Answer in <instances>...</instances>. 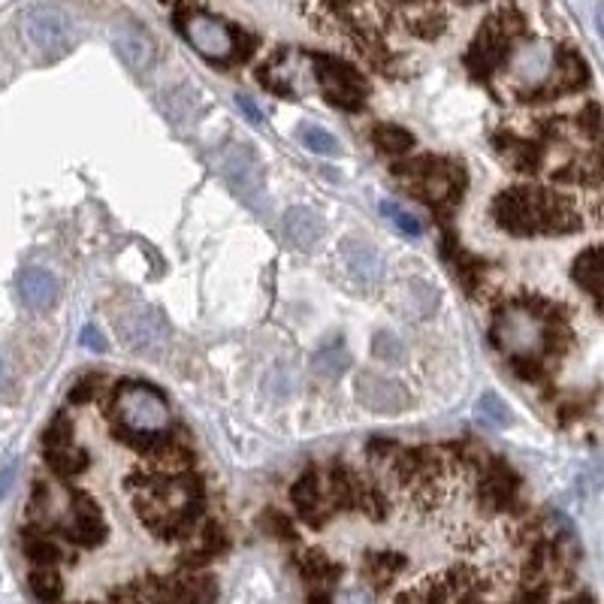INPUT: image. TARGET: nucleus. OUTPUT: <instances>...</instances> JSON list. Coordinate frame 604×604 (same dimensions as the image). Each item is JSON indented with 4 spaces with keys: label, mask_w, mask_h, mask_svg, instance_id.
<instances>
[{
    "label": "nucleus",
    "mask_w": 604,
    "mask_h": 604,
    "mask_svg": "<svg viewBox=\"0 0 604 604\" xmlns=\"http://www.w3.org/2000/svg\"><path fill=\"white\" fill-rule=\"evenodd\" d=\"M100 384H103L100 375H85L82 381H76V384L70 387V402H73V405H88L91 399H97Z\"/></svg>",
    "instance_id": "35"
},
{
    "label": "nucleus",
    "mask_w": 604,
    "mask_h": 604,
    "mask_svg": "<svg viewBox=\"0 0 604 604\" xmlns=\"http://www.w3.org/2000/svg\"><path fill=\"white\" fill-rule=\"evenodd\" d=\"M118 336H121V342L130 351L148 354V351H158V348L167 345L170 330H167L164 318L155 309L139 306V302H136V306H127L121 312V318H118Z\"/></svg>",
    "instance_id": "4"
},
{
    "label": "nucleus",
    "mask_w": 604,
    "mask_h": 604,
    "mask_svg": "<svg viewBox=\"0 0 604 604\" xmlns=\"http://www.w3.org/2000/svg\"><path fill=\"white\" fill-rule=\"evenodd\" d=\"M82 345L88 351H106V339H103V333L97 327H85L82 330Z\"/></svg>",
    "instance_id": "38"
},
{
    "label": "nucleus",
    "mask_w": 604,
    "mask_h": 604,
    "mask_svg": "<svg viewBox=\"0 0 604 604\" xmlns=\"http://www.w3.org/2000/svg\"><path fill=\"white\" fill-rule=\"evenodd\" d=\"M299 139H302V145H306L309 151H315V155H336V151H339V139H336L330 130L315 127V124L302 127V130H299Z\"/></svg>",
    "instance_id": "29"
},
{
    "label": "nucleus",
    "mask_w": 604,
    "mask_h": 604,
    "mask_svg": "<svg viewBox=\"0 0 604 604\" xmlns=\"http://www.w3.org/2000/svg\"><path fill=\"white\" fill-rule=\"evenodd\" d=\"M19 293L28 309L43 312L58 299V278L49 269H25L19 278Z\"/></svg>",
    "instance_id": "18"
},
{
    "label": "nucleus",
    "mask_w": 604,
    "mask_h": 604,
    "mask_svg": "<svg viewBox=\"0 0 604 604\" xmlns=\"http://www.w3.org/2000/svg\"><path fill=\"white\" fill-rule=\"evenodd\" d=\"M381 212L402 230V233H408V236H420V221L414 218V215H408L402 206H396V203H390V200H384L381 203Z\"/></svg>",
    "instance_id": "32"
},
{
    "label": "nucleus",
    "mask_w": 604,
    "mask_h": 604,
    "mask_svg": "<svg viewBox=\"0 0 604 604\" xmlns=\"http://www.w3.org/2000/svg\"><path fill=\"white\" fill-rule=\"evenodd\" d=\"M46 460H49V469H52L61 481H73V478H79L82 472H88V466H91L88 450L79 447V444L52 450V453H46Z\"/></svg>",
    "instance_id": "21"
},
{
    "label": "nucleus",
    "mask_w": 604,
    "mask_h": 604,
    "mask_svg": "<svg viewBox=\"0 0 604 604\" xmlns=\"http://www.w3.org/2000/svg\"><path fill=\"white\" fill-rule=\"evenodd\" d=\"M70 502H73V523L64 526V535L70 544L94 550L109 538V523L97 505L94 496H88L85 490H70Z\"/></svg>",
    "instance_id": "5"
},
{
    "label": "nucleus",
    "mask_w": 604,
    "mask_h": 604,
    "mask_svg": "<svg viewBox=\"0 0 604 604\" xmlns=\"http://www.w3.org/2000/svg\"><path fill=\"white\" fill-rule=\"evenodd\" d=\"M290 502L299 514V520L312 526V529H324L327 520H330V505L324 499V490H321V475L315 469H306L290 487Z\"/></svg>",
    "instance_id": "9"
},
{
    "label": "nucleus",
    "mask_w": 604,
    "mask_h": 604,
    "mask_svg": "<svg viewBox=\"0 0 604 604\" xmlns=\"http://www.w3.org/2000/svg\"><path fill=\"white\" fill-rule=\"evenodd\" d=\"M372 145L384 155H411L414 148V133H408L405 127L396 124H378L372 130Z\"/></svg>",
    "instance_id": "25"
},
{
    "label": "nucleus",
    "mask_w": 604,
    "mask_h": 604,
    "mask_svg": "<svg viewBox=\"0 0 604 604\" xmlns=\"http://www.w3.org/2000/svg\"><path fill=\"white\" fill-rule=\"evenodd\" d=\"M296 568H299L302 580L312 583V586H318V589L336 586V583L342 580V565H339L333 556H327L321 547L302 550V553L296 556Z\"/></svg>",
    "instance_id": "16"
},
{
    "label": "nucleus",
    "mask_w": 604,
    "mask_h": 604,
    "mask_svg": "<svg viewBox=\"0 0 604 604\" xmlns=\"http://www.w3.org/2000/svg\"><path fill=\"white\" fill-rule=\"evenodd\" d=\"M339 260L360 281H378L384 272V260H381L378 248L363 239H354V236L339 242Z\"/></svg>",
    "instance_id": "12"
},
{
    "label": "nucleus",
    "mask_w": 604,
    "mask_h": 604,
    "mask_svg": "<svg viewBox=\"0 0 604 604\" xmlns=\"http://www.w3.org/2000/svg\"><path fill=\"white\" fill-rule=\"evenodd\" d=\"M263 526H266V532H269V535H275L278 541H296V529H293L290 517H287V514H281V511H266Z\"/></svg>",
    "instance_id": "33"
},
{
    "label": "nucleus",
    "mask_w": 604,
    "mask_h": 604,
    "mask_svg": "<svg viewBox=\"0 0 604 604\" xmlns=\"http://www.w3.org/2000/svg\"><path fill=\"white\" fill-rule=\"evenodd\" d=\"M571 275H574L577 287L592 296V302H601V251H598V245H589L586 251L577 254Z\"/></svg>",
    "instance_id": "20"
},
{
    "label": "nucleus",
    "mask_w": 604,
    "mask_h": 604,
    "mask_svg": "<svg viewBox=\"0 0 604 604\" xmlns=\"http://www.w3.org/2000/svg\"><path fill=\"white\" fill-rule=\"evenodd\" d=\"M327 233V224L318 212L306 209V206H293L284 215V236L290 239L293 248L299 251H312L315 245H321Z\"/></svg>",
    "instance_id": "11"
},
{
    "label": "nucleus",
    "mask_w": 604,
    "mask_h": 604,
    "mask_svg": "<svg viewBox=\"0 0 604 604\" xmlns=\"http://www.w3.org/2000/svg\"><path fill=\"white\" fill-rule=\"evenodd\" d=\"M28 583H31V592L37 595V601H43V604H58L64 595V577L58 574V568H34Z\"/></svg>",
    "instance_id": "26"
},
{
    "label": "nucleus",
    "mask_w": 604,
    "mask_h": 604,
    "mask_svg": "<svg viewBox=\"0 0 604 604\" xmlns=\"http://www.w3.org/2000/svg\"><path fill=\"white\" fill-rule=\"evenodd\" d=\"M76 604H97V601H76Z\"/></svg>",
    "instance_id": "43"
},
{
    "label": "nucleus",
    "mask_w": 604,
    "mask_h": 604,
    "mask_svg": "<svg viewBox=\"0 0 604 604\" xmlns=\"http://www.w3.org/2000/svg\"><path fill=\"white\" fill-rule=\"evenodd\" d=\"M333 604H375V598H372L369 592H363V589H348V592H342L339 601H333Z\"/></svg>",
    "instance_id": "39"
},
{
    "label": "nucleus",
    "mask_w": 604,
    "mask_h": 604,
    "mask_svg": "<svg viewBox=\"0 0 604 604\" xmlns=\"http://www.w3.org/2000/svg\"><path fill=\"white\" fill-rule=\"evenodd\" d=\"M372 354H375L378 360H384V363H399L402 354H405V348H402V342H399L393 333L381 330V333H375V339H372Z\"/></svg>",
    "instance_id": "31"
},
{
    "label": "nucleus",
    "mask_w": 604,
    "mask_h": 604,
    "mask_svg": "<svg viewBox=\"0 0 604 604\" xmlns=\"http://www.w3.org/2000/svg\"><path fill=\"white\" fill-rule=\"evenodd\" d=\"M176 604H215L218 601V577L203 571H182L170 580Z\"/></svg>",
    "instance_id": "15"
},
{
    "label": "nucleus",
    "mask_w": 604,
    "mask_h": 604,
    "mask_svg": "<svg viewBox=\"0 0 604 604\" xmlns=\"http://www.w3.org/2000/svg\"><path fill=\"white\" fill-rule=\"evenodd\" d=\"M13 481H16V466L10 463L4 472H0V499H4L7 493H10V487H13Z\"/></svg>",
    "instance_id": "40"
},
{
    "label": "nucleus",
    "mask_w": 604,
    "mask_h": 604,
    "mask_svg": "<svg viewBox=\"0 0 604 604\" xmlns=\"http://www.w3.org/2000/svg\"><path fill=\"white\" fill-rule=\"evenodd\" d=\"M493 221L511 236H568L583 230L580 206L538 185H514L493 200Z\"/></svg>",
    "instance_id": "1"
},
{
    "label": "nucleus",
    "mask_w": 604,
    "mask_h": 604,
    "mask_svg": "<svg viewBox=\"0 0 604 604\" xmlns=\"http://www.w3.org/2000/svg\"><path fill=\"white\" fill-rule=\"evenodd\" d=\"M76 438V426H73V417L67 414H55L52 423L46 426L43 432V450L52 453V450H61V447H70Z\"/></svg>",
    "instance_id": "27"
},
{
    "label": "nucleus",
    "mask_w": 604,
    "mask_h": 604,
    "mask_svg": "<svg viewBox=\"0 0 604 604\" xmlns=\"http://www.w3.org/2000/svg\"><path fill=\"white\" fill-rule=\"evenodd\" d=\"M22 550L34 562V568H55L64 559V550L58 547V541L37 526L22 532Z\"/></svg>",
    "instance_id": "19"
},
{
    "label": "nucleus",
    "mask_w": 604,
    "mask_h": 604,
    "mask_svg": "<svg viewBox=\"0 0 604 604\" xmlns=\"http://www.w3.org/2000/svg\"><path fill=\"white\" fill-rule=\"evenodd\" d=\"M408 559L399 550H366L363 553V577L375 592H384L396 583V577L405 571Z\"/></svg>",
    "instance_id": "13"
},
{
    "label": "nucleus",
    "mask_w": 604,
    "mask_h": 604,
    "mask_svg": "<svg viewBox=\"0 0 604 604\" xmlns=\"http://www.w3.org/2000/svg\"><path fill=\"white\" fill-rule=\"evenodd\" d=\"M553 67H556V73H553V79H556V94H565V91H577L583 82H586V64H583V58H577V55H571V52H559L556 58H553Z\"/></svg>",
    "instance_id": "23"
},
{
    "label": "nucleus",
    "mask_w": 604,
    "mask_h": 604,
    "mask_svg": "<svg viewBox=\"0 0 604 604\" xmlns=\"http://www.w3.org/2000/svg\"><path fill=\"white\" fill-rule=\"evenodd\" d=\"M481 499L490 511H511L517 505V490H520V478L517 472L502 463V460H490L487 466H481Z\"/></svg>",
    "instance_id": "10"
},
{
    "label": "nucleus",
    "mask_w": 604,
    "mask_h": 604,
    "mask_svg": "<svg viewBox=\"0 0 604 604\" xmlns=\"http://www.w3.org/2000/svg\"><path fill=\"white\" fill-rule=\"evenodd\" d=\"M357 490H360V478L348 469V463H333L327 472V490H324L330 511H342V514L354 511Z\"/></svg>",
    "instance_id": "17"
},
{
    "label": "nucleus",
    "mask_w": 604,
    "mask_h": 604,
    "mask_svg": "<svg viewBox=\"0 0 604 604\" xmlns=\"http://www.w3.org/2000/svg\"><path fill=\"white\" fill-rule=\"evenodd\" d=\"M312 64L318 70L324 91H366V82L354 64L333 55H312Z\"/></svg>",
    "instance_id": "14"
},
{
    "label": "nucleus",
    "mask_w": 604,
    "mask_h": 604,
    "mask_svg": "<svg viewBox=\"0 0 604 604\" xmlns=\"http://www.w3.org/2000/svg\"><path fill=\"white\" fill-rule=\"evenodd\" d=\"M239 109H245V112H248V115H251L254 121L260 118V112H257L254 106H251V100H248V97H239Z\"/></svg>",
    "instance_id": "41"
},
{
    "label": "nucleus",
    "mask_w": 604,
    "mask_h": 604,
    "mask_svg": "<svg viewBox=\"0 0 604 604\" xmlns=\"http://www.w3.org/2000/svg\"><path fill=\"white\" fill-rule=\"evenodd\" d=\"M580 127L595 139L598 136V127H601V118H598V106L595 103H589L583 112H580Z\"/></svg>",
    "instance_id": "37"
},
{
    "label": "nucleus",
    "mask_w": 604,
    "mask_h": 604,
    "mask_svg": "<svg viewBox=\"0 0 604 604\" xmlns=\"http://www.w3.org/2000/svg\"><path fill=\"white\" fill-rule=\"evenodd\" d=\"M182 31L191 40V46L209 61L239 58V34L230 31L224 22L206 16V13H188L182 19Z\"/></svg>",
    "instance_id": "3"
},
{
    "label": "nucleus",
    "mask_w": 604,
    "mask_h": 604,
    "mask_svg": "<svg viewBox=\"0 0 604 604\" xmlns=\"http://www.w3.org/2000/svg\"><path fill=\"white\" fill-rule=\"evenodd\" d=\"M22 28H25L28 43H31L43 58H49V61L67 58V55L73 52V46H76V25H73V19H70L64 10H58V7H46V4H43V7H34V10L25 16Z\"/></svg>",
    "instance_id": "2"
},
{
    "label": "nucleus",
    "mask_w": 604,
    "mask_h": 604,
    "mask_svg": "<svg viewBox=\"0 0 604 604\" xmlns=\"http://www.w3.org/2000/svg\"><path fill=\"white\" fill-rule=\"evenodd\" d=\"M109 604H145V583L130 580L109 592Z\"/></svg>",
    "instance_id": "34"
},
{
    "label": "nucleus",
    "mask_w": 604,
    "mask_h": 604,
    "mask_svg": "<svg viewBox=\"0 0 604 604\" xmlns=\"http://www.w3.org/2000/svg\"><path fill=\"white\" fill-rule=\"evenodd\" d=\"M478 417H481L487 426L502 429V426H508L511 411H508V405H505L496 393H484V399L478 402Z\"/></svg>",
    "instance_id": "30"
},
{
    "label": "nucleus",
    "mask_w": 604,
    "mask_h": 604,
    "mask_svg": "<svg viewBox=\"0 0 604 604\" xmlns=\"http://www.w3.org/2000/svg\"><path fill=\"white\" fill-rule=\"evenodd\" d=\"M112 43H115V52L118 58L133 70V73H148L158 61V46L151 40V34L133 22H121L115 25L112 31Z\"/></svg>",
    "instance_id": "8"
},
{
    "label": "nucleus",
    "mask_w": 604,
    "mask_h": 604,
    "mask_svg": "<svg viewBox=\"0 0 604 604\" xmlns=\"http://www.w3.org/2000/svg\"><path fill=\"white\" fill-rule=\"evenodd\" d=\"M499 148H502L505 161H511V164H514L517 170H523V173H535L538 164H541L538 145H532L529 139H520V136H514V133L502 136V139H499Z\"/></svg>",
    "instance_id": "22"
},
{
    "label": "nucleus",
    "mask_w": 604,
    "mask_h": 604,
    "mask_svg": "<svg viewBox=\"0 0 604 604\" xmlns=\"http://www.w3.org/2000/svg\"><path fill=\"white\" fill-rule=\"evenodd\" d=\"M514 372L523 378V381H541V363L538 360H532V357H520V354H514Z\"/></svg>",
    "instance_id": "36"
},
{
    "label": "nucleus",
    "mask_w": 604,
    "mask_h": 604,
    "mask_svg": "<svg viewBox=\"0 0 604 604\" xmlns=\"http://www.w3.org/2000/svg\"><path fill=\"white\" fill-rule=\"evenodd\" d=\"M357 399L360 405L378 414H402L411 405V393L399 381L375 375V372H363L357 378Z\"/></svg>",
    "instance_id": "7"
},
{
    "label": "nucleus",
    "mask_w": 604,
    "mask_h": 604,
    "mask_svg": "<svg viewBox=\"0 0 604 604\" xmlns=\"http://www.w3.org/2000/svg\"><path fill=\"white\" fill-rule=\"evenodd\" d=\"M312 366H315L321 375L336 378V375H342V372L351 366V354H348L342 345H327V348H321V351L312 357Z\"/></svg>",
    "instance_id": "28"
},
{
    "label": "nucleus",
    "mask_w": 604,
    "mask_h": 604,
    "mask_svg": "<svg viewBox=\"0 0 604 604\" xmlns=\"http://www.w3.org/2000/svg\"><path fill=\"white\" fill-rule=\"evenodd\" d=\"M0 384H4V360H0Z\"/></svg>",
    "instance_id": "42"
},
{
    "label": "nucleus",
    "mask_w": 604,
    "mask_h": 604,
    "mask_svg": "<svg viewBox=\"0 0 604 604\" xmlns=\"http://www.w3.org/2000/svg\"><path fill=\"white\" fill-rule=\"evenodd\" d=\"M221 170L230 182V188L245 197L248 203H257L263 194V167L248 145H230L221 158Z\"/></svg>",
    "instance_id": "6"
},
{
    "label": "nucleus",
    "mask_w": 604,
    "mask_h": 604,
    "mask_svg": "<svg viewBox=\"0 0 604 604\" xmlns=\"http://www.w3.org/2000/svg\"><path fill=\"white\" fill-rule=\"evenodd\" d=\"M354 511H360V514H363L366 520H372V523H381V520H387V514H390V499H387V493H384L378 484L360 481Z\"/></svg>",
    "instance_id": "24"
}]
</instances>
